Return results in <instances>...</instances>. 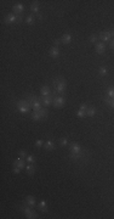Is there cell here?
Returning a JSON list of instances; mask_svg holds the SVG:
<instances>
[{
	"mask_svg": "<svg viewBox=\"0 0 114 219\" xmlns=\"http://www.w3.org/2000/svg\"><path fill=\"white\" fill-rule=\"evenodd\" d=\"M72 39H73V37H72V34H69V33H64L63 35H62V38H61V41H62V44H71L72 43Z\"/></svg>",
	"mask_w": 114,
	"mask_h": 219,
	"instance_id": "cell-19",
	"label": "cell"
},
{
	"mask_svg": "<svg viewBox=\"0 0 114 219\" xmlns=\"http://www.w3.org/2000/svg\"><path fill=\"white\" fill-rule=\"evenodd\" d=\"M86 157H88V152L84 150L79 153H69V158L74 162H84Z\"/></svg>",
	"mask_w": 114,
	"mask_h": 219,
	"instance_id": "cell-8",
	"label": "cell"
},
{
	"mask_svg": "<svg viewBox=\"0 0 114 219\" xmlns=\"http://www.w3.org/2000/svg\"><path fill=\"white\" fill-rule=\"evenodd\" d=\"M58 141H60V145H61V146H67V145H68V139H67V138H61Z\"/></svg>",
	"mask_w": 114,
	"mask_h": 219,
	"instance_id": "cell-30",
	"label": "cell"
},
{
	"mask_svg": "<svg viewBox=\"0 0 114 219\" xmlns=\"http://www.w3.org/2000/svg\"><path fill=\"white\" fill-rule=\"evenodd\" d=\"M107 96L111 98V99H114V87H108V89H107Z\"/></svg>",
	"mask_w": 114,
	"mask_h": 219,
	"instance_id": "cell-27",
	"label": "cell"
},
{
	"mask_svg": "<svg viewBox=\"0 0 114 219\" xmlns=\"http://www.w3.org/2000/svg\"><path fill=\"white\" fill-rule=\"evenodd\" d=\"M95 51H96V54H98V55H103V54L106 52V44L102 43V41H97V43L95 44Z\"/></svg>",
	"mask_w": 114,
	"mask_h": 219,
	"instance_id": "cell-13",
	"label": "cell"
},
{
	"mask_svg": "<svg viewBox=\"0 0 114 219\" xmlns=\"http://www.w3.org/2000/svg\"><path fill=\"white\" fill-rule=\"evenodd\" d=\"M49 116V111L46 107H43L39 111H33L32 112V119L33 120H41L44 118H46Z\"/></svg>",
	"mask_w": 114,
	"mask_h": 219,
	"instance_id": "cell-5",
	"label": "cell"
},
{
	"mask_svg": "<svg viewBox=\"0 0 114 219\" xmlns=\"http://www.w3.org/2000/svg\"><path fill=\"white\" fill-rule=\"evenodd\" d=\"M49 55L52 57V59H58L60 57V49L57 46H52L50 50H49Z\"/></svg>",
	"mask_w": 114,
	"mask_h": 219,
	"instance_id": "cell-17",
	"label": "cell"
},
{
	"mask_svg": "<svg viewBox=\"0 0 114 219\" xmlns=\"http://www.w3.org/2000/svg\"><path fill=\"white\" fill-rule=\"evenodd\" d=\"M57 94H56V92L54 90V93L51 94V95H49V96H40L39 99H40V101H41V104H43V107H49V106H51L52 104H54V99H55V96H56Z\"/></svg>",
	"mask_w": 114,
	"mask_h": 219,
	"instance_id": "cell-7",
	"label": "cell"
},
{
	"mask_svg": "<svg viewBox=\"0 0 114 219\" xmlns=\"http://www.w3.org/2000/svg\"><path fill=\"white\" fill-rule=\"evenodd\" d=\"M43 149H45L46 151H54V150L56 149V144H55L54 140H46V141L44 142Z\"/></svg>",
	"mask_w": 114,
	"mask_h": 219,
	"instance_id": "cell-16",
	"label": "cell"
},
{
	"mask_svg": "<svg viewBox=\"0 0 114 219\" xmlns=\"http://www.w3.org/2000/svg\"><path fill=\"white\" fill-rule=\"evenodd\" d=\"M26 161H27V163H35V157L33 156V155H28L27 156V158H26Z\"/></svg>",
	"mask_w": 114,
	"mask_h": 219,
	"instance_id": "cell-29",
	"label": "cell"
},
{
	"mask_svg": "<svg viewBox=\"0 0 114 219\" xmlns=\"http://www.w3.org/2000/svg\"><path fill=\"white\" fill-rule=\"evenodd\" d=\"M81 151H83V147H81V145L79 142L73 141V142L69 144V153H79Z\"/></svg>",
	"mask_w": 114,
	"mask_h": 219,
	"instance_id": "cell-12",
	"label": "cell"
},
{
	"mask_svg": "<svg viewBox=\"0 0 114 219\" xmlns=\"http://www.w3.org/2000/svg\"><path fill=\"white\" fill-rule=\"evenodd\" d=\"M13 167H17L19 169H26L27 167V163H26V160L24 158H21V157H17L13 162Z\"/></svg>",
	"mask_w": 114,
	"mask_h": 219,
	"instance_id": "cell-14",
	"label": "cell"
},
{
	"mask_svg": "<svg viewBox=\"0 0 114 219\" xmlns=\"http://www.w3.org/2000/svg\"><path fill=\"white\" fill-rule=\"evenodd\" d=\"M16 109L17 111L19 112V113H22V114H27V113H29L30 112V104H29V101L26 99H21V100H18L17 102H16Z\"/></svg>",
	"mask_w": 114,
	"mask_h": 219,
	"instance_id": "cell-2",
	"label": "cell"
},
{
	"mask_svg": "<svg viewBox=\"0 0 114 219\" xmlns=\"http://www.w3.org/2000/svg\"><path fill=\"white\" fill-rule=\"evenodd\" d=\"M54 84V90L56 92L57 95H63L66 94V88H67V82L63 77H57L52 81Z\"/></svg>",
	"mask_w": 114,
	"mask_h": 219,
	"instance_id": "cell-1",
	"label": "cell"
},
{
	"mask_svg": "<svg viewBox=\"0 0 114 219\" xmlns=\"http://www.w3.org/2000/svg\"><path fill=\"white\" fill-rule=\"evenodd\" d=\"M66 98L63 96V95H56L55 96V99H54V104H52V106L54 107H56V109H62L64 105H66Z\"/></svg>",
	"mask_w": 114,
	"mask_h": 219,
	"instance_id": "cell-9",
	"label": "cell"
},
{
	"mask_svg": "<svg viewBox=\"0 0 114 219\" xmlns=\"http://www.w3.org/2000/svg\"><path fill=\"white\" fill-rule=\"evenodd\" d=\"M96 113H97V110L95 109V107H89V109L86 110V116L88 117H94Z\"/></svg>",
	"mask_w": 114,
	"mask_h": 219,
	"instance_id": "cell-25",
	"label": "cell"
},
{
	"mask_svg": "<svg viewBox=\"0 0 114 219\" xmlns=\"http://www.w3.org/2000/svg\"><path fill=\"white\" fill-rule=\"evenodd\" d=\"M19 211H22L24 213V216L28 219H35L39 218V214L33 210V207H29V206H19L18 207Z\"/></svg>",
	"mask_w": 114,
	"mask_h": 219,
	"instance_id": "cell-4",
	"label": "cell"
},
{
	"mask_svg": "<svg viewBox=\"0 0 114 219\" xmlns=\"http://www.w3.org/2000/svg\"><path fill=\"white\" fill-rule=\"evenodd\" d=\"M36 208H38L39 211H41V212L46 213V212H47V202H46L45 200H41V201L36 205Z\"/></svg>",
	"mask_w": 114,
	"mask_h": 219,
	"instance_id": "cell-20",
	"label": "cell"
},
{
	"mask_svg": "<svg viewBox=\"0 0 114 219\" xmlns=\"http://www.w3.org/2000/svg\"><path fill=\"white\" fill-rule=\"evenodd\" d=\"M77 117H78V118H85V117H86V111L79 109L78 112H77Z\"/></svg>",
	"mask_w": 114,
	"mask_h": 219,
	"instance_id": "cell-28",
	"label": "cell"
},
{
	"mask_svg": "<svg viewBox=\"0 0 114 219\" xmlns=\"http://www.w3.org/2000/svg\"><path fill=\"white\" fill-rule=\"evenodd\" d=\"M60 44H62V41H61V39H55L54 40V46H60Z\"/></svg>",
	"mask_w": 114,
	"mask_h": 219,
	"instance_id": "cell-33",
	"label": "cell"
},
{
	"mask_svg": "<svg viewBox=\"0 0 114 219\" xmlns=\"http://www.w3.org/2000/svg\"><path fill=\"white\" fill-rule=\"evenodd\" d=\"M89 41H90L91 44H96L97 41H100L98 35H97V34H95V33H94V34H91V35H90V38H89Z\"/></svg>",
	"mask_w": 114,
	"mask_h": 219,
	"instance_id": "cell-26",
	"label": "cell"
},
{
	"mask_svg": "<svg viewBox=\"0 0 114 219\" xmlns=\"http://www.w3.org/2000/svg\"><path fill=\"white\" fill-rule=\"evenodd\" d=\"M27 100L29 101V104H30V107L33 111H39L40 109H43V104H41V101H40V99L39 98H36L35 95H33V94H29L28 96H27Z\"/></svg>",
	"mask_w": 114,
	"mask_h": 219,
	"instance_id": "cell-3",
	"label": "cell"
},
{
	"mask_svg": "<svg viewBox=\"0 0 114 219\" xmlns=\"http://www.w3.org/2000/svg\"><path fill=\"white\" fill-rule=\"evenodd\" d=\"M12 172H13V174H19V173H21V169H19V168H17V167H13Z\"/></svg>",
	"mask_w": 114,
	"mask_h": 219,
	"instance_id": "cell-34",
	"label": "cell"
},
{
	"mask_svg": "<svg viewBox=\"0 0 114 219\" xmlns=\"http://www.w3.org/2000/svg\"><path fill=\"white\" fill-rule=\"evenodd\" d=\"M27 156H28V155H27V152H26L24 150H21V151H19V157H21V158H24V160H26Z\"/></svg>",
	"mask_w": 114,
	"mask_h": 219,
	"instance_id": "cell-32",
	"label": "cell"
},
{
	"mask_svg": "<svg viewBox=\"0 0 114 219\" xmlns=\"http://www.w3.org/2000/svg\"><path fill=\"white\" fill-rule=\"evenodd\" d=\"M109 32H111V35H112V39H113V38H114V28L109 29Z\"/></svg>",
	"mask_w": 114,
	"mask_h": 219,
	"instance_id": "cell-37",
	"label": "cell"
},
{
	"mask_svg": "<svg viewBox=\"0 0 114 219\" xmlns=\"http://www.w3.org/2000/svg\"><path fill=\"white\" fill-rule=\"evenodd\" d=\"M109 48H111L112 50H114V38L109 41Z\"/></svg>",
	"mask_w": 114,
	"mask_h": 219,
	"instance_id": "cell-36",
	"label": "cell"
},
{
	"mask_svg": "<svg viewBox=\"0 0 114 219\" xmlns=\"http://www.w3.org/2000/svg\"><path fill=\"white\" fill-rule=\"evenodd\" d=\"M98 39H100V41H102V43H109L111 40H112V35H111V32L109 31H105V32H101L100 34H98Z\"/></svg>",
	"mask_w": 114,
	"mask_h": 219,
	"instance_id": "cell-10",
	"label": "cell"
},
{
	"mask_svg": "<svg viewBox=\"0 0 114 219\" xmlns=\"http://www.w3.org/2000/svg\"><path fill=\"white\" fill-rule=\"evenodd\" d=\"M54 93V89H51L50 88V85H43L41 88H40V96H49V95H51Z\"/></svg>",
	"mask_w": 114,
	"mask_h": 219,
	"instance_id": "cell-15",
	"label": "cell"
},
{
	"mask_svg": "<svg viewBox=\"0 0 114 219\" xmlns=\"http://www.w3.org/2000/svg\"><path fill=\"white\" fill-rule=\"evenodd\" d=\"M24 5L23 4H21V2H17V4H15L13 6H12V12L15 13V15H17V16H22L23 15V12H24Z\"/></svg>",
	"mask_w": 114,
	"mask_h": 219,
	"instance_id": "cell-11",
	"label": "cell"
},
{
	"mask_svg": "<svg viewBox=\"0 0 114 219\" xmlns=\"http://www.w3.org/2000/svg\"><path fill=\"white\" fill-rule=\"evenodd\" d=\"M29 9H30V11H32V13H34L35 16L39 13V2L38 1H33L32 4H30V6H29Z\"/></svg>",
	"mask_w": 114,
	"mask_h": 219,
	"instance_id": "cell-21",
	"label": "cell"
},
{
	"mask_svg": "<svg viewBox=\"0 0 114 219\" xmlns=\"http://www.w3.org/2000/svg\"><path fill=\"white\" fill-rule=\"evenodd\" d=\"M79 109H80V110H84V111H86V110L89 109V106H88V105H86V104H81V105H80V107H79Z\"/></svg>",
	"mask_w": 114,
	"mask_h": 219,
	"instance_id": "cell-35",
	"label": "cell"
},
{
	"mask_svg": "<svg viewBox=\"0 0 114 219\" xmlns=\"http://www.w3.org/2000/svg\"><path fill=\"white\" fill-rule=\"evenodd\" d=\"M98 74H100L101 77L107 76V74H108V68H107L106 66H101V67L98 68Z\"/></svg>",
	"mask_w": 114,
	"mask_h": 219,
	"instance_id": "cell-24",
	"label": "cell"
},
{
	"mask_svg": "<svg viewBox=\"0 0 114 219\" xmlns=\"http://www.w3.org/2000/svg\"><path fill=\"white\" fill-rule=\"evenodd\" d=\"M26 23L28 24V26H33L35 22H36V18H35V15L34 13H30V15H28L27 17H26Z\"/></svg>",
	"mask_w": 114,
	"mask_h": 219,
	"instance_id": "cell-23",
	"label": "cell"
},
{
	"mask_svg": "<svg viewBox=\"0 0 114 219\" xmlns=\"http://www.w3.org/2000/svg\"><path fill=\"white\" fill-rule=\"evenodd\" d=\"M44 142H45V141H44V140H41V139L36 140V141H35V147H39V149H40V147H43V146H44Z\"/></svg>",
	"mask_w": 114,
	"mask_h": 219,
	"instance_id": "cell-31",
	"label": "cell"
},
{
	"mask_svg": "<svg viewBox=\"0 0 114 219\" xmlns=\"http://www.w3.org/2000/svg\"><path fill=\"white\" fill-rule=\"evenodd\" d=\"M109 107H112L114 110V99H112V102H111V105H109Z\"/></svg>",
	"mask_w": 114,
	"mask_h": 219,
	"instance_id": "cell-38",
	"label": "cell"
},
{
	"mask_svg": "<svg viewBox=\"0 0 114 219\" xmlns=\"http://www.w3.org/2000/svg\"><path fill=\"white\" fill-rule=\"evenodd\" d=\"M35 171H36V168H35L34 163H28V164H27V167H26V173H27L28 175H34Z\"/></svg>",
	"mask_w": 114,
	"mask_h": 219,
	"instance_id": "cell-22",
	"label": "cell"
},
{
	"mask_svg": "<svg viewBox=\"0 0 114 219\" xmlns=\"http://www.w3.org/2000/svg\"><path fill=\"white\" fill-rule=\"evenodd\" d=\"M26 205L29 206V207H35V206H36V200H35V197L32 196V195H28V196L26 197Z\"/></svg>",
	"mask_w": 114,
	"mask_h": 219,
	"instance_id": "cell-18",
	"label": "cell"
},
{
	"mask_svg": "<svg viewBox=\"0 0 114 219\" xmlns=\"http://www.w3.org/2000/svg\"><path fill=\"white\" fill-rule=\"evenodd\" d=\"M23 21V17L22 16H17L15 13H9L5 16L4 18V22L5 24H12V23H21Z\"/></svg>",
	"mask_w": 114,
	"mask_h": 219,
	"instance_id": "cell-6",
	"label": "cell"
}]
</instances>
